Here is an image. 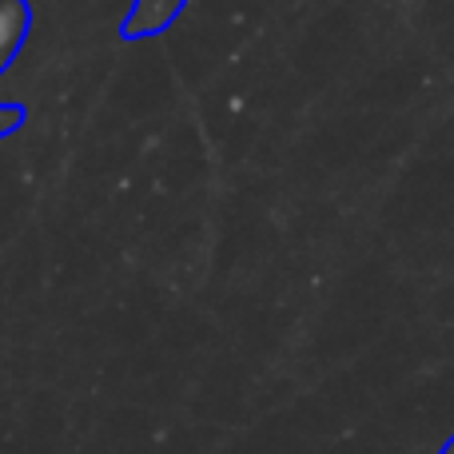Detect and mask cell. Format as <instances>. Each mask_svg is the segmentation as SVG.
I'll return each instance as SVG.
<instances>
[{"label": "cell", "instance_id": "6da1fadb", "mask_svg": "<svg viewBox=\"0 0 454 454\" xmlns=\"http://www.w3.org/2000/svg\"><path fill=\"white\" fill-rule=\"evenodd\" d=\"M442 454H454V439H450V442H447V450H442Z\"/></svg>", "mask_w": 454, "mask_h": 454}]
</instances>
